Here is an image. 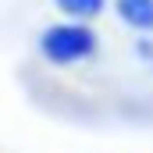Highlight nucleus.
Wrapping results in <instances>:
<instances>
[{
  "mask_svg": "<svg viewBox=\"0 0 153 153\" xmlns=\"http://www.w3.org/2000/svg\"><path fill=\"white\" fill-rule=\"evenodd\" d=\"M100 50V36L89 22H75V18H64V22H53L50 29H43L39 36V53L46 64L53 68H71L89 61L93 53Z\"/></svg>",
  "mask_w": 153,
  "mask_h": 153,
  "instance_id": "nucleus-1",
  "label": "nucleus"
},
{
  "mask_svg": "<svg viewBox=\"0 0 153 153\" xmlns=\"http://www.w3.org/2000/svg\"><path fill=\"white\" fill-rule=\"evenodd\" d=\"M121 25H128L139 36H153V0H111Z\"/></svg>",
  "mask_w": 153,
  "mask_h": 153,
  "instance_id": "nucleus-2",
  "label": "nucleus"
},
{
  "mask_svg": "<svg viewBox=\"0 0 153 153\" xmlns=\"http://www.w3.org/2000/svg\"><path fill=\"white\" fill-rule=\"evenodd\" d=\"M53 7L64 14V18H75V22H93L103 14L107 0H53Z\"/></svg>",
  "mask_w": 153,
  "mask_h": 153,
  "instance_id": "nucleus-3",
  "label": "nucleus"
},
{
  "mask_svg": "<svg viewBox=\"0 0 153 153\" xmlns=\"http://www.w3.org/2000/svg\"><path fill=\"white\" fill-rule=\"evenodd\" d=\"M135 50H139L143 57H153V39H150V36H139V43H135Z\"/></svg>",
  "mask_w": 153,
  "mask_h": 153,
  "instance_id": "nucleus-4",
  "label": "nucleus"
}]
</instances>
